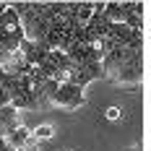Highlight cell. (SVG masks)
I'll return each instance as SVG.
<instances>
[{
    "mask_svg": "<svg viewBox=\"0 0 151 151\" xmlns=\"http://www.w3.org/2000/svg\"><path fill=\"white\" fill-rule=\"evenodd\" d=\"M107 78H112L120 86H141L143 83V63H125L122 68H117L115 73H109Z\"/></svg>",
    "mask_w": 151,
    "mask_h": 151,
    "instance_id": "obj_2",
    "label": "cell"
},
{
    "mask_svg": "<svg viewBox=\"0 0 151 151\" xmlns=\"http://www.w3.org/2000/svg\"><path fill=\"white\" fill-rule=\"evenodd\" d=\"M5 104H11V96H8V91L0 86V107H5Z\"/></svg>",
    "mask_w": 151,
    "mask_h": 151,
    "instance_id": "obj_7",
    "label": "cell"
},
{
    "mask_svg": "<svg viewBox=\"0 0 151 151\" xmlns=\"http://www.w3.org/2000/svg\"><path fill=\"white\" fill-rule=\"evenodd\" d=\"M50 104L60 107V109H65V112H76V109L83 107V89H78V86H73V83H60Z\"/></svg>",
    "mask_w": 151,
    "mask_h": 151,
    "instance_id": "obj_1",
    "label": "cell"
},
{
    "mask_svg": "<svg viewBox=\"0 0 151 151\" xmlns=\"http://www.w3.org/2000/svg\"><path fill=\"white\" fill-rule=\"evenodd\" d=\"M16 125H21L18 122V109H13L11 104L0 107V133H5V130H11Z\"/></svg>",
    "mask_w": 151,
    "mask_h": 151,
    "instance_id": "obj_4",
    "label": "cell"
},
{
    "mask_svg": "<svg viewBox=\"0 0 151 151\" xmlns=\"http://www.w3.org/2000/svg\"><path fill=\"white\" fill-rule=\"evenodd\" d=\"M0 151H13L8 143H5V138H3V133H0Z\"/></svg>",
    "mask_w": 151,
    "mask_h": 151,
    "instance_id": "obj_9",
    "label": "cell"
},
{
    "mask_svg": "<svg viewBox=\"0 0 151 151\" xmlns=\"http://www.w3.org/2000/svg\"><path fill=\"white\" fill-rule=\"evenodd\" d=\"M107 117H109V120H117V117H120V109H117V107H109V109H107Z\"/></svg>",
    "mask_w": 151,
    "mask_h": 151,
    "instance_id": "obj_8",
    "label": "cell"
},
{
    "mask_svg": "<svg viewBox=\"0 0 151 151\" xmlns=\"http://www.w3.org/2000/svg\"><path fill=\"white\" fill-rule=\"evenodd\" d=\"M3 138H5V143H8L13 151H18V149H21V146L31 138V130L26 128V125H16V128H11V130H5Z\"/></svg>",
    "mask_w": 151,
    "mask_h": 151,
    "instance_id": "obj_3",
    "label": "cell"
},
{
    "mask_svg": "<svg viewBox=\"0 0 151 151\" xmlns=\"http://www.w3.org/2000/svg\"><path fill=\"white\" fill-rule=\"evenodd\" d=\"M122 16H125L122 3H104V18L109 24H122Z\"/></svg>",
    "mask_w": 151,
    "mask_h": 151,
    "instance_id": "obj_5",
    "label": "cell"
},
{
    "mask_svg": "<svg viewBox=\"0 0 151 151\" xmlns=\"http://www.w3.org/2000/svg\"><path fill=\"white\" fill-rule=\"evenodd\" d=\"M31 136L37 138L39 143H42V141H47V138H52V136H55V130H52V125H39V128H37Z\"/></svg>",
    "mask_w": 151,
    "mask_h": 151,
    "instance_id": "obj_6",
    "label": "cell"
}]
</instances>
